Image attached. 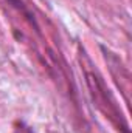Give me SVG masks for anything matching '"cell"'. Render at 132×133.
Returning <instances> with one entry per match:
<instances>
[{
  "label": "cell",
  "instance_id": "obj_1",
  "mask_svg": "<svg viewBox=\"0 0 132 133\" xmlns=\"http://www.w3.org/2000/svg\"><path fill=\"white\" fill-rule=\"evenodd\" d=\"M82 70H84V76H86V82H87V87L90 90V95H92V99L95 102V105L98 107V110L106 116L109 118V121L117 127L118 132H123V133H129V125L117 104L115 98L112 96L110 90L106 87L103 77L99 76V73L92 68V64L90 61L82 56Z\"/></svg>",
  "mask_w": 132,
  "mask_h": 133
},
{
  "label": "cell",
  "instance_id": "obj_2",
  "mask_svg": "<svg viewBox=\"0 0 132 133\" xmlns=\"http://www.w3.org/2000/svg\"><path fill=\"white\" fill-rule=\"evenodd\" d=\"M19 132H20V133H33L30 129H28V127H25L23 124H20V127H19Z\"/></svg>",
  "mask_w": 132,
  "mask_h": 133
}]
</instances>
